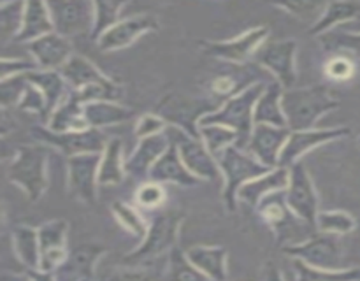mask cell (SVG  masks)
Masks as SVG:
<instances>
[{"instance_id":"1","label":"cell","mask_w":360,"mask_h":281,"mask_svg":"<svg viewBox=\"0 0 360 281\" xmlns=\"http://www.w3.org/2000/svg\"><path fill=\"white\" fill-rule=\"evenodd\" d=\"M283 111L290 132L316 129L320 119L341 105L340 95L327 84L292 88L283 91Z\"/></svg>"},{"instance_id":"2","label":"cell","mask_w":360,"mask_h":281,"mask_svg":"<svg viewBox=\"0 0 360 281\" xmlns=\"http://www.w3.org/2000/svg\"><path fill=\"white\" fill-rule=\"evenodd\" d=\"M185 213L181 209H160L150 220L146 235L130 253L123 256L122 262L127 267H144L160 256L171 255L178 248V237Z\"/></svg>"},{"instance_id":"3","label":"cell","mask_w":360,"mask_h":281,"mask_svg":"<svg viewBox=\"0 0 360 281\" xmlns=\"http://www.w3.org/2000/svg\"><path fill=\"white\" fill-rule=\"evenodd\" d=\"M49 148L41 143L18 146L7 165V179L27 195L30 202H39L49 185Z\"/></svg>"},{"instance_id":"4","label":"cell","mask_w":360,"mask_h":281,"mask_svg":"<svg viewBox=\"0 0 360 281\" xmlns=\"http://www.w3.org/2000/svg\"><path fill=\"white\" fill-rule=\"evenodd\" d=\"M266 81H259V83L252 84L241 93L234 95L232 98L225 100L217 111L210 112L204 116L200 126L202 125H224L227 129H232L238 133V144L236 146L246 150L252 137L253 129H255V119H253V111H255V104L260 98V95L266 90Z\"/></svg>"},{"instance_id":"5","label":"cell","mask_w":360,"mask_h":281,"mask_svg":"<svg viewBox=\"0 0 360 281\" xmlns=\"http://www.w3.org/2000/svg\"><path fill=\"white\" fill-rule=\"evenodd\" d=\"M217 162L220 165L224 183H221V199H224L225 207L231 213H234L238 207V192L253 179L267 174L273 171L271 167L264 165L262 162L257 160L252 153L241 150L238 146H231L227 150L217 155Z\"/></svg>"},{"instance_id":"6","label":"cell","mask_w":360,"mask_h":281,"mask_svg":"<svg viewBox=\"0 0 360 281\" xmlns=\"http://www.w3.org/2000/svg\"><path fill=\"white\" fill-rule=\"evenodd\" d=\"M224 102L217 98H195L183 93H167L162 97L153 112L165 119L169 126L200 139V122L204 116L217 111Z\"/></svg>"},{"instance_id":"7","label":"cell","mask_w":360,"mask_h":281,"mask_svg":"<svg viewBox=\"0 0 360 281\" xmlns=\"http://www.w3.org/2000/svg\"><path fill=\"white\" fill-rule=\"evenodd\" d=\"M297 51L295 39L267 41L253 56V63L274 77L283 90H292L297 84Z\"/></svg>"},{"instance_id":"8","label":"cell","mask_w":360,"mask_h":281,"mask_svg":"<svg viewBox=\"0 0 360 281\" xmlns=\"http://www.w3.org/2000/svg\"><path fill=\"white\" fill-rule=\"evenodd\" d=\"M269 41V28L253 27L243 34L225 41H200L199 48L204 55L232 65H248L250 60Z\"/></svg>"},{"instance_id":"9","label":"cell","mask_w":360,"mask_h":281,"mask_svg":"<svg viewBox=\"0 0 360 281\" xmlns=\"http://www.w3.org/2000/svg\"><path fill=\"white\" fill-rule=\"evenodd\" d=\"M283 253L316 269H343V246L338 235L315 230L302 241L283 246Z\"/></svg>"},{"instance_id":"10","label":"cell","mask_w":360,"mask_h":281,"mask_svg":"<svg viewBox=\"0 0 360 281\" xmlns=\"http://www.w3.org/2000/svg\"><path fill=\"white\" fill-rule=\"evenodd\" d=\"M287 204L297 220L308 227H316L319 218V192H316L315 181L309 174L304 162H297L288 167V186L285 190Z\"/></svg>"},{"instance_id":"11","label":"cell","mask_w":360,"mask_h":281,"mask_svg":"<svg viewBox=\"0 0 360 281\" xmlns=\"http://www.w3.org/2000/svg\"><path fill=\"white\" fill-rule=\"evenodd\" d=\"M32 136L37 143L60 151L67 158L84 153H102L108 146V139L102 133V130L97 129L84 130V132L55 133L46 126L37 125L32 129Z\"/></svg>"},{"instance_id":"12","label":"cell","mask_w":360,"mask_h":281,"mask_svg":"<svg viewBox=\"0 0 360 281\" xmlns=\"http://www.w3.org/2000/svg\"><path fill=\"white\" fill-rule=\"evenodd\" d=\"M102 153H84L67 158V190L83 204H95Z\"/></svg>"},{"instance_id":"13","label":"cell","mask_w":360,"mask_h":281,"mask_svg":"<svg viewBox=\"0 0 360 281\" xmlns=\"http://www.w3.org/2000/svg\"><path fill=\"white\" fill-rule=\"evenodd\" d=\"M55 32L65 39H76L81 35H91L94 30V2L83 0H63L48 2Z\"/></svg>"},{"instance_id":"14","label":"cell","mask_w":360,"mask_h":281,"mask_svg":"<svg viewBox=\"0 0 360 281\" xmlns=\"http://www.w3.org/2000/svg\"><path fill=\"white\" fill-rule=\"evenodd\" d=\"M350 136L348 126H329V129H311V130H299V132H290L287 144L280 157V167H292L294 164L301 162L309 151H315L316 148L323 144L341 140Z\"/></svg>"},{"instance_id":"15","label":"cell","mask_w":360,"mask_h":281,"mask_svg":"<svg viewBox=\"0 0 360 281\" xmlns=\"http://www.w3.org/2000/svg\"><path fill=\"white\" fill-rule=\"evenodd\" d=\"M176 144H178L179 157H181L183 164L186 165L190 172L195 176L199 181H211V183H224V176H221L220 165H218L217 157L207 150L202 139L197 137L186 136V133L179 132L174 137Z\"/></svg>"},{"instance_id":"16","label":"cell","mask_w":360,"mask_h":281,"mask_svg":"<svg viewBox=\"0 0 360 281\" xmlns=\"http://www.w3.org/2000/svg\"><path fill=\"white\" fill-rule=\"evenodd\" d=\"M158 28H160V23L153 14H134V16L123 18L111 30L105 32L97 41V48L102 53L120 51V49L132 46L137 39L144 37L146 34L157 32Z\"/></svg>"},{"instance_id":"17","label":"cell","mask_w":360,"mask_h":281,"mask_svg":"<svg viewBox=\"0 0 360 281\" xmlns=\"http://www.w3.org/2000/svg\"><path fill=\"white\" fill-rule=\"evenodd\" d=\"M39 242H41V262L39 270L55 273L69 256L67 249V234H69V221L63 218L48 220L37 228Z\"/></svg>"},{"instance_id":"18","label":"cell","mask_w":360,"mask_h":281,"mask_svg":"<svg viewBox=\"0 0 360 281\" xmlns=\"http://www.w3.org/2000/svg\"><path fill=\"white\" fill-rule=\"evenodd\" d=\"M105 255V248L97 242H84L69 251L65 262L55 270L56 281H91L98 260Z\"/></svg>"},{"instance_id":"19","label":"cell","mask_w":360,"mask_h":281,"mask_svg":"<svg viewBox=\"0 0 360 281\" xmlns=\"http://www.w3.org/2000/svg\"><path fill=\"white\" fill-rule=\"evenodd\" d=\"M290 137V130L280 126L255 125L246 151L271 169L280 167V157Z\"/></svg>"},{"instance_id":"20","label":"cell","mask_w":360,"mask_h":281,"mask_svg":"<svg viewBox=\"0 0 360 281\" xmlns=\"http://www.w3.org/2000/svg\"><path fill=\"white\" fill-rule=\"evenodd\" d=\"M171 143L172 139L167 133H158V136L148 137V139H141L125 160L127 176L139 179V181H146L153 165L160 160Z\"/></svg>"},{"instance_id":"21","label":"cell","mask_w":360,"mask_h":281,"mask_svg":"<svg viewBox=\"0 0 360 281\" xmlns=\"http://www.w3.org/2000/svg\"><path fill=\"white\" fill-rule=\"evenodd\" d=\"M27 49L32 62H35V65L42 70H60L74 55L69 39L62 37L56 32L28 42Z\"/></svg>"},{"instance_id":"22","label":"cell","mask_w":360,"mask_h":281,"mask_svg":"<svg viewBox=\"0 0 360 281\" xmlns=\"http://www.w3.org/2000/svg\"><path fill=\"white\" fill-rule=\"evenodd\" d=\"M151 181L162 183V185H176L181 186V188H193V186L199 185V179L192 174V172L186 169V165L183 164L181 157H179L178 144L172 139L171 146L167 148L164 155L160 157V160L153 165V169L150 171Z\"/></svg>"},{"instance_id":"23","label":"cell","mask_w":360,"mask_h":281,"mask_svg":"<svg viewBox=\"0 0 360 281\" xmlns=\"http://www.w3.org/2000/svg\"><path fill=\"white\" fill-rule=\"evenodd\" d=\"M257 213L262 218L264 223L274 232V235L278 237V241L281 239H287L288 230L295 225V221H301L295 218V214L292 213L290 207L287 204V195H285V190L281 192H274L271 195H267L262 202L257 207Z\"/></svg>"},{"instance_id":"24","label":"cell","mask_w":360,"mask_h":281,"mask_svg":"<svg viewBox=\"0 0 360 281\" xmlns=\"http://www.w3.org/2000/svg\"><path fill=\"white\" fill-rule=\"evenodd\" d=\"M46 129L55 133L84 132L90 130L86 118H84V104L77 98L74 91L67 95L65 100L48 116Z\"/></svg>"},{"instance_id":"25","label":"cell","mask_w":360,"mask_h":281,"mask_svg":"<svg viewBox=\"0 0 360 281\" xmlns=\"http://www.w3.org/2000/svg\"><path fill=\"white\" fill-rule=\"evenodd\" d=\"M186 256L211 281H227V248H224V246L195 244L186 249Z\"/></svg>"},{"instance_id":"26","label":"cell","mask_w":360,"mask_h":281,"mask_svg":"<svg viewBox=\"0 0 360 281\" xmlns=\"http://www.w3.org/2000/svg\"><path fill=\"white\" fill-rule=\"evenodd\" d=\"M287 186L288 169L276 167L273 169V171L267 172V174L246 183V185L238 192V200H241V202L248 204L250 207L257 209L259 204L262 202L267 195H271V193L274 192H281V190H287Z\"/></svg>"},{"instance_id":"27","label":"cell","mask_w":360,"mask_h":281,"mask_svg":"<svg viewBox=\"0 0 360 281\" xmlns=\"http://www.w3.org/2000/svg\"><path fill=\"white\" fill-rule=\"evenodd\" d=\"M51 32H55V25H53L48 2H41V0H28V2H25L23 25H21L16 42L28 44V42L37 41V39L51 34Z\"/></svg>"},{"instance_id":"28","label":"cell","mask_w":360,"mask_h":281,"mask_svg":"<svg viewBox=\"0 0 360 281\" xmlns=\"http://www.w3.org/2000/svg\"><path fill=\"white\" fill-rule=\"evenodd\" d=\"M283 86L276 81H269L260 95V98L255 104V111H253V119L255 125H269V126H280V129H288L287 118H285L283 111Z\"/></svg>"},{"instance_id":"29","label":"cell","mask_w":360,"mask_h":281,"mask_svg":"<svg viewBox=\"0 0 360 281\" xmlns=\"http://www.w3.org/2000/svg\"><path fill=\"white\" fill-rule=\"evenodd\" d=\"M136 116V111L120 102L98 100L84 104V118H86L90 129H108V126L122 125L130 122Z\"/></svg>"},{"instance_id":"30","label":"cell","mask_w":360,"mask_h":281,"mask_svg":"<svg viewBox=\"0 0 360 281\" xmlns=\"http://www.w3.org/2000/svg\"><path fill=\"white\" fill-rule=\"evenodd\" d=\"M60 74L67 81L70 91H81L83 88L109 79V76H105L91 60L81 55L70 56L69 62L60 69Z\"/></svg>"},{"instance_id":"31","label":"cell","mask_w":360,"mask_h":281,"mask_svg":"<svg viewBox=\"0 0 360 281\" xmlns=\"http://www.w3.org/2000/svg\"><path fill=\"white\" fill-rule=\"evenodd\" d=\"M11 242L13 251L21 266L27 270L39 269L41 262V242H39V232L30 225H16L11 230Z\"/></svg>"},{"instance_id":"32","label":"cell","mask_w":360,"mask_h":281,"mask_svg":"<svg viewBox=\"0 0 360 281\" xmlns=\"http://www.w3.org/2000/svg\"><path fill=\"white\" fill-rule=\"evenodd\" d=\"M123 143L120 137L108 140V146L102 151L101 167H98V186H116L127 178Z\"/></svg>"},{"instance_id":"33","label":"cell","mask_w":360,"mask_h":281,"mask_svg":"<svg viewBox=\"0 0 360 281\" xmlns=\"http://www.w3.org/2000/svg\"><path fill=\"white\" fill-rule=\"evenodd\" d=\"M253 65H241L239 72H221L217 74L213 79L210 81V91H211V97L217 98V100H229L232 98L234 95L241 93L243 90H246L248 86L252 84L259 83L262 79H255L252 74Z\"/></svg>"},{"instance_id":"34","label":"cell","mask_w":360,"mask_h":281,"mask_svg":"<svg viewBox=\"0 0 360 281\" xmlns=\"http://www.w3.org/2000/svg\"><path fill=\"white\" fill-rule=\"evenodd\" d=\"M27 79L30 81L32 84L39 88L42 91V95L48 100L49 115L62 104L67 98V95L70 93V88L67 84V81L63 79V76L60 74V70H32V72L25 74Z\"/></svg>"},{"instance_id":"35","label":"cell","mask_w":360,"mask_h":281,"mask_svg":"<svg viewBox=\"0 0 360 281\" xmlns=\"http://www.w3.org/2000/svg\"><path fill=\"white\" fill-rule=\"evenodd\" d=\"M360 16V2H330L320 20L309 28V35L322 37V35L334 32L341 25L355 20Z\"/></svg>"},{"instance_id":"36","label":"cell","mask_w":360,"mask_h":281,"mask_svg":"<svg viewBox=\"0 0 360 281\" xmlns=\"http://www.w3.org/2000/svg\"><path fill=\"white\" fill-rule=\"evenodd\" d=\"M294 280L292 281H360L359 267H343V269H316L306 266L301 260L292 259Z\"/></svg>"},{"instance_id":"37","label":"cell","mask_w":360,"mask_h":281,"mask_svg":"<svg viewBox=\"0 0 360 281\" xmlns=\"http://www.w3.org/2000/svg\"><path fill=\"white\" fill-rule=\"evenodd\" d=\"M111 211L115 220L118 221V225L123 230L129 232L130 235L137 237L139 241H143L148 232V227H150V221L144 218L139 207L123 202V200H116L111 206Z\"/></svg>"},{"instance_id":"38","label":"cell","mask_w":360,"mask_h":281,"mask_svg":"<svg viewBox=\"0 0 360 281\" xmlns=\"http://www.w3.org/2000/svg\"><path fill=\"white\" fill-rule=\"evenodd\" d=\"M319 39L329 53H333V55H336V53L348 55L357 62V65H360V32L334 30Z\"/></svg>"},{"instance_id":"39","label":"cell","mask_w":360,"mask_h":281,"mask_svg":"<svg viewBox=\"0 0 360 281\" xmlns=\"http://www.w3.org/2000/svg\"><path fill=\"white\" fill-rule=\"evenodd\" d=\"M355 228H357V220L350 213L341 209H330L320 211L319 218H316L315 230L341 237V235L352 234Z\"/></svg>"},{"instance_id":"40","label":"cell","mask_w":360,"mask_h":281,"mask_svg":"<svg viewBox=\"0 0 360 281\" xmlns=\"http://www.w3.org/2000/svg\"><path fill=\"white\" fill-rule=\"evenodd\" d=\"M127 7L125 2H94V30L91 39L98 41L108 30L123 20L122 13Z\"/></svg>"},{"instance_id":"41","label":"cell","mask_w":360,"mask_h":281,"mask_svg":"<svg viewBox=\"0 0 360 281\" xmlns=\"http://www.w3.org/2000/svg\"><path fill=\"white\" fill-rule=\"evenodd\" d=\"M167 266V281H211L190 262L186 251L179 248L172 249Z\"/></svg>"},{"instance_id":"42","label":"cell","mask_w":360,"mask_h":281,"mask_svg":"<svg viewBox=\"0 0 360 281\" xmlns=\"http://www.w3.org/2000/svg\"><path fill=\"white\" fill-rule=\"evenodd\" d=\"M25 2H2L0 4V37L2 41L16 42L23 25Z\"/></svg>"},{"instance_id":"43","label":"cell","mask_w":360,"mask_h":281,"mask_svg":"<svg viewBox=\"0 0 360 281\" xmlns=\"http://www.w3.org/2000/svg\"><path fill=\"white\" fill-rule=\"evenodd\" d=\"M167 200L165 185L157 181H141L139 186L134 192V202L141 211H160L164 209V204Z\"/></svg>"},{"instance_id":"44","label":"cell","mask_w":360,"mask_h":281,"mask_svg":"<svg viewBox=\"0 0 360 281\" xmlns=\"http://www.w3.org/2000/svg\"><path fill=\"white\" fill-rule=\"evenodd\" d=\"M200 139L207 146V150L217 157L227 148L238 144V133L224 125H202L200 126Z\"/></svg>"},{"instance_id":"45","label":"cell","mask_w":360,"mask_h":281,"mask_svg":"<svg viewBox=\"0 0 360 281\" xmlns=\"http://www.w3.org/2000/svg\"><path fill=\"white\" fill-rule=\"evenodd\" d=\"M357 62L354 58H350L348 55L336 53V55L329 56L326 60V63H323V74L333 83H348L357 74Z\"/></svg>"},{"instance_id":"46","label":"cell","mask_w":360,"mask_h":281,"mask_svg":"<svg viewBox=\"0 0 360 281\" xmlns=\"http://www.w3.org/2000/svg\"><path fill=\"white\" fill-rule=\"evenodd\" d=\"M274 7L285 11L290 16L299 18L302 21H311V27L320 20L326 11V2H290V4H274Z\"/></svg>"},{"instance_id":"47","label":"cell","mask_w":360,"mask_h":281,"mask_svg":"<svg viewBox=\"0 0 360 281\" xmlns=\"http://www.w3.org/2000/svg\"><path fill=\"white\" fill-rule=\"evenodd\" d=\"M16 107L25 112H34V115L39 116H49L48 100H46V97L42 95V91L39 90L35 84H32L30 81H28L27 88H25L23 95H21Z\"/></svg>"},{"instance_id":"48","label":"cell","mask_w":360,"mask_h":281,"mask_svg":"<svg viewBox=\"0 0 360 281\" xmlns=\"http://www.w3.org/2000/svg\"><path fill=\"white\" fill-rule=\"evenodd\" d=\"M27 84L28 79L25 74L23 76L9 77V79H2V84H0V102H2V107L7 109L11 105L16 107Z\"/></svg>"},{"instance_id":"49","label":"cell","mask_w":360,"mask_h":281,"mask_svg":"<svg viewBox=\"0 0 360 281\" xmlns=\"http://www.w3.org/2000/svg\"><path fill=\"white\" fill-rule=\"evenodd\" d=\"M167 126L169 125L165 123V119L160 118L157 112H146V115L137 119L134 133H136L137 140L148 139V137L158 136V133H165Z\"/></svg>"},{"instance_id":"50","label":"cell","mask_w":360,"mask_h":281,"mask_svg":"<svg viewBox=\"0 0 360 281\" xmlns=\"http://www.w3.org/2000/svg\"><path fill=\"white\" fill-rule=\"evenodd\" d=\"M37 69L39 67L35 65V62H30V60L27 58H11V56H4L0 77H2V79H9V77L23 76V74H28L32 72V70Z\"/></svg>"},{"instance_id":"51","label":"cell","mask_w":360,"mask_h":281,"mask_svg":"<svg viewBox=\"0 0 360 281\" xmlns=\"http://www.w3.org/2000/svg\"><path fill=\"white\" fill-rule=\"evenodd\" d=\"M108 281H157V277L148 273V270H141L137 267H127L125 270L112 274Z\"/></svg>"},{"instance_id":"52","label":"cell","mask_w":360,"mask_h":281,"mask_svg":"<svg viewBox=\"0 0 360 281\" xmlns=\"http://www.w3.org/2000/svg\"><path fill=\"white\" fill-rule=\"evenodd\" d=\"M28 276L32 277V281H56L55 274L53 273H44V270H27Z\"/></svg>"},{"instance_id":"53","label":"cell","mask_w":360,"mask_h":281,"mask_svg":"<svg viewBox=\"0 0 360 281\" xmlns=\"http://www.w3.org/2000/svg\"><path fill=\"white\" fill-rule=\"evenodd\" d=\"M266 281H287V280H285V276L281 274V270L278 269V267L269 266V269H267V274H266Z\"/></svg>"},{"instance_id":"54","label":"cell","mask_w":360,"mask_h":281,"mask_svg":"<svg viewBox=\"0 0 360 281\" xmlns=\"http://www.w3.org/2000/svg\"><path fill=\"white\" fill-rule=\"evenodd\" d=\"M2 281H32V277L28 276L27 273H25V274L4 273V274H2Z\"/></svg>"},{"instance_id":"55","label":"cell","mask_w":360,"mask_h":281,"mask_svg":"<svg viewBox=\"0 0 360 281\" xmlns=\"http://www.w3.org/2000/svg\"><path fill=\"white\" fill-rule=\"evenodd\" d=\"M359 148H360V137H359Z\"/></svg>"}]
</instances>
